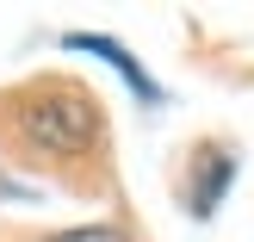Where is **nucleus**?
<instances>
[{
  "label": "nucleus",
  "mask_w": 254,
  "mask_h": 242,
  "mask_svg": "<svg viewBox=\"0 0 254 242\" xmlns=\"http://www.w3.org/2000/svg\"><path fill=\"white\" fill-rule=\"evenodd\" d=\"M0 112H6V137L37 161H87L106 131L93 93L81 87H25Z\"/></svg>",
  "instance_id": "obj_1"
},
{
  "label": "nucleus",
  "mask_w": 254,
  "mask_h": 242,
  "mask_svg": "<svg viewBox=\"0 0 254 242\" xmlns=\"http://www.w3.org/2000/svg\"><path fill=\"white\" fill-rule=\"evenodd\" d=\"M62 44H68V50H87V56H106L112 69H118L124 81L136 87V99H161V87H155V81H149V75H143V62H136V56H130V50H124V44H112V37H81V31H68V37H62Z\"/></svg>",
  "instance_id": "obj_2"
},
{
  "label": "nucleus",
  "mask_w": 254,
  "mask_h": 242,
  "mask_svg": "<svg viewBox=\"0 0 254 242\" xmlns=\"http://www.w3.org/2000/svg\"><path fill=\"white\" fill-rule=\"evenodd\" d=\"M44 242H130V236H124L118 224H81V230H56Z\"/></svg>",
  "instance_id": "obj_4"
},
{
  "label": "nucleus",
  "mask_w": 254,
  "mask_h": 242,
  "mask_svg": "<svg viewBox=\"0 0 254 242\" xmlns=\"http://www.w3.org/2000/svg\"><path fill=\"white\" fill-rule=\"evenodd\" d=\"M230 168H236V161L223 156V149H198V168H192L198 186L186 193V205H192L198 218H211V211H217V199L230 193Z\"/></svg>",
  "instance_id": "obj_3"
}]
</instances>
